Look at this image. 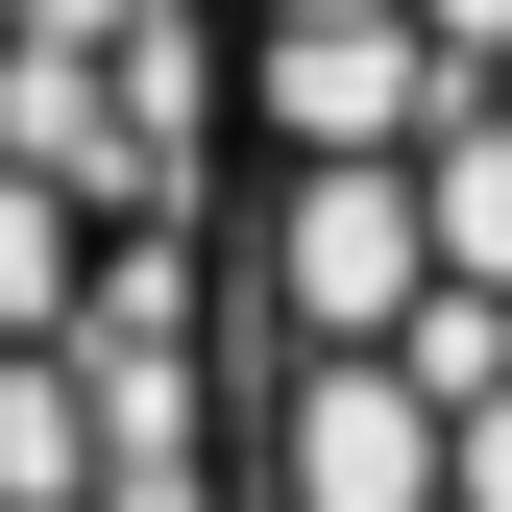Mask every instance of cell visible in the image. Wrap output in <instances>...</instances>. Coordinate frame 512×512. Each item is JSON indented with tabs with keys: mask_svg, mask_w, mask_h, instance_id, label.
Listing matches in <instances>:
<instances>
[{
	"mask_svg": "<svg viewBox=\"0 0 512 512\" xmlns=\"http://www.w3.org/2000/svg\"><path fill=\"white\" fill-rule=\"evenodd\" d=\"M244 488L512 512V0H220Z\"/></svg>",
	"mask_w": 512,
	"mask_h": 512,
	"instance_id": "obj_1",
	"label": "cell"
},
{
	"mask_svg": "<svg viewBox=\"0 0 512 512\" xmlns=\"http://www.w3.org/2000/svg\"><path fill=\"white\" fill-rule=\"evenodd\" d=\"M0 512H269L220 0H0Z\"/></svg>",
	"mask_w": 512,
	"mask_h": 512,
	"instance_id": "obj_2",
	"label": "cell"
}]
</instances>
